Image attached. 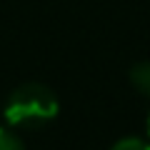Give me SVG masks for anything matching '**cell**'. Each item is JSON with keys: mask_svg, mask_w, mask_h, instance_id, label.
Returning <instances> with one entry per match:
<instances>
[{"mask_svg": "<svg viewBox=\"0 0 150 150\" xmlns=\"http://www.w3.org/2000/svg\"><path fill=\"white\" fill-rule=\"evenodd\" d=\"M5 120L13 128L40 130L50 125L60 112L58 95L43 83H23L5 100Z\"/></svg>", "mask_w": 150, "mask_h": 150, "instance_id": "obj_1", "label": "cell"}, {"mask_svg": "<svg viewBox=\"0 0 150 150\" xmlns=\"http://www.w3.org/2000/svg\"><path fill=\"white\" fill-rule=\"evenodd\" d=\"M130 85L140 93V95L150 98V60H140L130 70Z\"/></svg>", "mask_w": 150, "mask_h": 150, "instance_id": "obj_2", "label": "cell"}, {"mask_svg": "<svg viewBox=\"0 0 150 150\" xmlns=\"http://www.w3.org/2000/svg\"><path fill=\"white\" fill-rule=\"evenodd\" d=\"M110 150H150V143H148V140H143V138L130 135V138H120Z\"/></svg>", "mask_w": 150, "mask_h": 150, "instance_id": "obj_3", "label": "cell"}, {"mask_svg": "<svg viewBox=\"0 0 150 150\" xmlns=\"http://www.w3.org/2000/svg\"><path fill=\"white\" fill-rule=\"evenodd\" d=\"M0 150H25V145L13 130L0 128Z\"/></svg>", "mask_w": 150, "mask_h": 150, "instance_id": "obj_4", "label": "cell"}, {"mask_svg": "<svg viewBox=\"0 0 150 150\" xmlns=\"http://www.w3.org/2000/svg\"><path fill=\"white\" fill-rule=\"evenodd\" d=\"M148 138H150V115H148Z\"/></svg>", "mask_w": 150, "mask_h": 150, "instance_id": "obj_5", "label": "cell"}]
</instances>
